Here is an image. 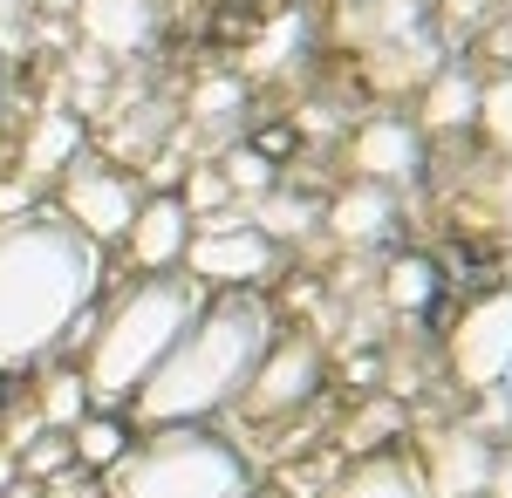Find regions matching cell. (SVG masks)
<instances>
[{
	"label": "cell",
	"instance_id": "cell-1",
	"mask_svg": "<svg viewBox=\"0 0 512 498\" xmlns=\"http://www.w3.org/2000/svg\"><path fill=\"white\" fill-rule=\"evenodd\" d=\"M103 287V253L69 212L0 219V362H28L82 321Z\"/></svg>",
	"mask_w": 512,
	"mask_h": 498
},
{
	"label": "cell",
	"instance_id": "cell-2",
	"mask_svg": "<svg viewBox=\"0 0 512 498\" xmlns=\"http://www.w3.org/2000/svg\"><path fill=\"white\" fill-rule=\"evenodd\" d=\"M267 335H274V321L253 294H226V301L198 307L185 335L164 348V362L137 383V417L164 430V423H192L219 403H233L253 376V362L267 355Z\"/></svg>",
	"mask_w": 512,
	"mask_h": 498
},
{
	"label": "cell",
	"instance_id": "cell-3",
	"mask_svg": "<svg viewBox=\"0 0 512 498\" xmlns=\"http://www.w3.org/2000/svg\"><path fill=\"white\" fill-rule=\"evenodd\" d=\"M198 307H205L198 301V280H185V273H151L144 287H130L110 307V321L96 328V342H89L82 389L103 396V403L137 396V383L164 362V348L185 335V321H192Z\"/></svg>",
	"mask_w": 512,
	"mask_h": 498
},
{
	"label": "cell",
	"instance_id": "cell-4",
	"mask_svg": "<svg viewBox=\"0 0 512 498\" xmlns=\"http://www.w3.org/2000/svg\"><path fill=\"white\" fill-rule=\"evenodd\" d=\"M239 492H246L239 451L212 430H192V423H164L137 458H117V498H239Z\"/></svg>",
	"mask_w": 512,
	"mask_h": 498
},
{
	"label": "cell",
	"instance_id": "cell-5",
	"mask_svg": "<svg viewBox=\"0 0 512 498\" xmlns=\"http://www.w3.org/2000/svg\"><path fill=\"white\" fill-rule=\"evenodd\" d=\"M451 369L472 389H499L512 376V294H485L451 328Z\"/></svg>",
	"mask_w": 512,
	"mask_h": 498
},
{
	"label": "cell",
	"instance_id": "cell-6",
	"mask_svg": "<svg viewBox=\"0 0 512 498\" xmlns=\"http://www.w3.org/2000/svg\"><path fill=\"white\" fill-rule=\"evenodd\" d=\"M137 185L123 178V171H110L103 157H69V178H62V212L76 219L89 239H117V232H130V219H137Z\"/></svg>",
	"mask_w": 512,
	"mask_h": 498
},
{
	"label": "cell",
	"instance_id": "cell-7",
	"mask_svg": "<svg viewBox=\"0 0 512 498\" xmlns=\"http://www.w3.org/2000/svg\"><path fill=\"white\" fill-rule=\"evenodd\" d=\"M315 383H321V348L315 342H280L253 362V376L239 389V410L246 417H280V410L308 403Z\"/></svg>",
	"mask_w": 512,
	"mask_h": 498
},
{
	"label": "cell",
	"instance_id": "cell-8",
	"mask_svg": "<svg viewBox=\"0 0 512 498\" xmlns=\"http://www.w3.org/2000/svg\"><path fill=\"white\" fill-rule=\"evenodd\" d=\"M274 267V239L253 226H226V232H198L192 239V273L219 280V287H246Z\"/></svg>",
	"mask_w": 512,
	"mask_h": 498
},
{
	"label": "cell",
	"instance_id": "cell-9",
	"mask_svg": "<svg viewBox=\"0 0 512 498\" xmlns=\"http://www.w3.org/2000/svg\"><path fill=\"white\" fill-rule=\"evenodd\" d=\"M485 485H492V444L478 430L431 437V492L437 498H478Z\"/></svg>",
	"mask_w": 512,
	"mask_h": 498
},
{
	"label": "cell",
	"instance_id": "cell-10",
	"mask_svg": "<svg viewBox=\"0 0 512 498\" xmlns=\"http://www.w3.org/2000/svg\"><path fill=\"white\" fill-rule=\"evenodd\" d=\"M185 232H192V212H185L178 198H151V205H137V219H130V253H137L144 267H171V260L185 253Z\"/></svg>",
	"mask_w": 512,
	"mask_h": 498
},
{
	"label": "cell",
	"instance_id": "cell-11",
	"mask_svg": "<svg viewBox=\"0 0 512 498\" xmlns=\"http://www.w3.org/2000/svg\"><path fill=\"white\" fill-rule=\"evenodd\" d=\"M151 21H158L151 0H82V35L96 48H110V55H130L151 35Z\"/></svg>",
	"mask_w": 512,
	"mask_h": 498
},
{
	"label": "cell",
	"instance_id": "cell-12",
	"mask_svg": "<svg viewBox=\"0 0 512 498\" xmlns=\"http://www.w3.org/2000/svg\"><path fill=\"white\" fill-rule=\"evenodd\" d=\"M355 164H362L369 178H410V171H417V130L396 123V116L362 123V137H355Z\"/></svg>",
	"mask_w": 512,
	"mask_h": 498
},
{
	"label": "cell",
	"instance_id": "cell-13",
	"mask_svg": "<svg viewBox=\"0 0 512 498\" xmlns=\"http://www.w3.org/2000/svg\"><path fill=\"white\" fill-rule=\"evenodd\" d=\"M328 226L342 232V239H376V232L390 226V192H383V185H355V192H342L335 212H328Z\"/></svg>",
	"mask_w": 512,
	"mask_h": 498
},
{
	"label": "cell",
	"instance_id": "cell-14",
	"mask_svg": "<svg viewBox=\"0 0 512 498\" xmlns=\"http://www.w3.org/2000/svg\"><path fill=\"white\" fill-rule=\"evenodd\" d=\"M82 151V130H76V116L69 110H41V123H35V137H28V171H62L69 157Z\"/></svg>",
	"mask_w": 512,
	"mask_h": 498
},
{
	"label": "cell",
	"instance_id": "cell-15",
	"mask_svg": "<svg viewBox=\"0 0 512 498\" xmlns=\"http://www.w3.org/2000/svg\"><path fill=\"white\" fill-rule=\"evenodd\" d=\"M335 498H424V492H417L410 464H396V458H369V464H355L349 478L335 485Z\"/></svg>",
	"mask_w": 512,
	"mask_h": 498
},
{
	"label": "cell",
	"instance_id": "cell-16",
	"mask_svg": "<svg viewBox=\"0 0 512 498\" xmlns=\"http://www.w3.org/2000/svg\"><path fill=\"white\" fill-rule=\"evenodd\" d=\"M69 451L82 464H117L123 458V423L117 417H76L69 423Z\"/></svg>",
	"mask_w": 512,
	"mask_h": 498
},
{
	"label": "cell",
	"instance_id": "cell-17",
	"mask_svg": "<svg viewBox=\"0 0 512 498\" xmlns=\"http://www.w3.org/2000/svg\"><path fill=\"white\" fill-rule=\"evenodd\" d=\"M424 116H431L437 130H458V123H472V116H478V89H472L465 76H437Z\"/></svg>",
	"mask_w": 512,
	"mask_h": 498
},
{
	"label": "cell",
	"instance_id": "cell-18",
	"mask_svg": "<svg viewBox=\"0 0 512 498\" xmlns=\"http://www.w3.org/2000/svg\"><path fill=\"white\" fill-rule=\"evenodd\" d=\"M253 219H260L253 232H267V239H301V232L315 226V205L308 198H260Z\"/></svg>",
	"mask_w": 512,
	"mask_h": 498
},
{
	"label": "cell",
	"instance_id": "cell-19",
	"mask_svg": "<svg viewBox=\"0 0 512 498\" xmlns=\"http://www.w3.org/2000/svg\"><path fill=\"white\" fill-rule=\"evenodd\" d=\"M82 403H89V389H82V376H69V369L41 383V417L55 423V430H69V423L82 417Z\"/></svg>",
	"mask_w": 512,
	"mask_h": 498
},
{
	"label": "cell",
	"instance_id": "cell-20",
	"mask_svg": "<svg viewBox=\"0 0 512 498\" xmlns=\"http://www.w3.org/2000/svg\"><path fill=\"white\" fill-rule=\"evenodd\" d=\"M437 294V267L431 260H396L390 267V301L396 307H424Z\"/></svg>",
	"mask_w": 512,
	"mask_h": 498
},
{
	"label": "cell",
	"instance_id": "cell-21",
	"mask_svg": "<svg viewBox=\"0 0 512 498\" xmlns=\"http://www.w3.org/2000/svg\"><path fill=\"white\" fill-rule=\"evenodd\" d=\"M219 178H226V192H267V185H274V164L260 151H233Z\"/></svg>",
	"mask_w": 512,
	"mask_h": 498
},
{
	"label": "cell",
	"instance_id": "cell-22",
	"mask_svg": "<svg viewBox=\"0 0 512 498\" xmlns=\"http://www.w3.org/2000/svg\"><path fill=\"white\" fill-rule=\"evenodd\" d=\"M478 116H485V130L512 144V76H499L492 89H478Z\"/></svg>",
	"mask_w": 512,
	"mask_h": 498
},
{
	"label": "cell",
	"instance_id": "cell-23",
	"mask_svg": "<svg viewBox=\"0 0 512 498\" xmlns=\"http://www.w3.org/2000/svg\"><path fill=\"white\" fill-rule=\"evenodd\" d=\"M62 464H76V451H69V437H35V444L21 451V471H35V478H55Z\"/></svg>",
	"mask_w": 512,
	"mask_h": 498
},
{
	"label": "cell",
	"instance_id": "cell-24",
	"mask_svg": "<svg viewBox=\"0 0 512 498\" xmlns=\"http://www.w3.org/2000/svg\"><path fill=\"white\" fill-rule=\"evenodd\" d=\"M219 205H226V178H219V171H198V178H192V205H185V212L205 219V212H219Z\"/></svg>",
	"mask_w": 512,
	"mask_h": 498
},
{
	"label": "cell",
	"instance_id": "cell-25",
	"mask_svg": "<svg viewBox=\"0 0 512 498\" xmlns=\"http://www.w3.org/2000/svg\"><path fill=\"white\" fill-rule=\"evenodd\" d=\"M239 103V82H205L198 89V116H219V110H233Z\"/></svg>",
	"mask_w": 512,
	"mask_h": 498
},
{
	"label": "cell",
	"instance_id": "cell-26",
	"mask_svg": "<svg viewBox=\"0 0 512 498\" xmlns=\"http://www.w3.org/2000/svg\"><path fill=\"white\" fill-rule=\"evenodd\" d=\"M21 14H28V0H0V55L21 48Z\"/></svg>",
	"mask_w": 512,
	"mask_h": 498
},
{
	"label": "cell",
	"instance_id": "cell-27",
	"mask_svg": "<svg viewBox=\"0 0 512 498\" xmlns=\"http://www.w3.org/2000/svg\"><path fill=\"white\" fill-rule=\"evenodd\" d=\"M14 212H28V185H21V178L0 185V219H14Z\"/></svg>",
	"mask_w": 512,
	"mask_h": 498
},
{
	"label": "cell",
	"instance_id": "cell-28",
	"mask_svg": "<svg viewBox=\"0 0 512 498\" xmlns=\"http://www.w3.org/2000/svg\"><path fill=\"white\" fill-rule=\"evenodd\" d=\"M485 492L512 498V458H492V485H485Z\"/></svg>",
	"mask_w": 512,
	"mask_h": 498
},
{
	"label": "cell",
	"instance_id": "cell-29",
	"mask_svg": "<svg viewBox=\"0 0 512 498\" xmlns=\"http://www.w3.org/2000/svg\"><path fill=\"white\" fill-rule=\"evenodd\" d=\"M7 478H14V458H7V451H0V485H7Z\"/></svg>",
	"mask_w": 512,
	"mask_h": 498
},
{
	"label": "cell",
	"instance_id": "cell-30",
	"mask_svg": "<svg viewBox=\"0 0 512 498\" xmlns=\"http://www.w3.org/2000/svg\"><path fill=\"white\" fill-rule=\"evenodd\" d=\"M0 110H7V76H0Z\"/></svg>",
	"mask_w": 512,
	"mask_h": 498
}]
</instances>
